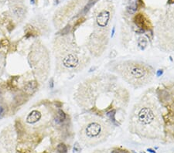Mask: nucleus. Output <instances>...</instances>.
Instances as JSON below:
<instances>
[{"mask_svg":"<svg viewBox=\"0 0 174 153\" xmlns=\"http://www.w3.org/2000/svg\"><path fill=\"white\" fill-rule=\"evenodd\" d=\"M58 118H59L61 121H64L65 119V118H66L65 114H64V112L62 110H59V111H58Z\"/></svg>","mask_w":174,"mask_h":153,"instance_id":"obj_10","label":"nucleus"},{"mask_svg":"<svg viewBox=\"0 0 174 153\" xmlns=\"http://www.w3.org/2000/svg\"><path fill=\"white\" fill-rule=\"evenodd\" d=\"M67 146L64 144L61 143L57 146V152H58V153H67Z\"/></svg>","mask_w":174,"mask_h":153,"instance_id":"obj_9","label":"nucleus"},{"mask_svg":"<svg viewBox=\"0 0 174 153\" xmlns=\"http://www.w3.org/2000/svg\"><path fill=\"white\" fill-rule=\"evenodd\" d=\"M112 71L135 89H139L153 81L155 71L148 64L135 60H124L116 63Z\"/></svg>","mask_w":174,"mask_h":153,"instance_id":"obj_2","label":"nucleus"},{"mask_svg":"<svg viewBox=\"0 0 174 153\" xmlns=\"http://www.w3.org/2000/svg\"><path fill=\"white\" fill-rule=\"evenodd\" d=\"M37 83L36 81H30V82L27 83L26 86L24 87V91L28 94H33L36 91V89L37 88Z\"/></svg>","mask_w":174,"mask_h":153,"instance_id":"obj_8","label":"nucleus"},{"mask_svg":"<svg viewBox=\"0 0 174 153\" xmlns=\"http://www.w3.org/2000/svg\"><path fill=\"white\" fill-rule=\"evenodd\" d=\"M129 132L139 138L157 140L162 137L163 120L157 101L145 94L135 104L129 116Z\"/></svg>","mask_w":174,"mask_h":153,"instance_id":"obj_1","label":"nucleus"},{"mask_svg":"<svg viewBox=\"0 0 174 153\" xmlns=\"http://www.w3.org/2000/svg\"><path fill=\"white\" fill-rule=\"evenodd\" d=\"M57 42L56 55L59 65L67 71H75L84 68L89 58L80 52V49L71 42V39L63 38Z\"/></svg>","mask_w":174,"mask_h":153,"instance_id":"obj_5","label":"nucleus"},{"mask_svg":"<svg viewBox=\"0 0 174 153\" xmlns=\"http://www.w3.org/2000/svg\"><path fill=\"white\" fill-rule=\"evenodd\" d=\"M41 118V114L38 111H33L29 114V115L26 118V121L29 124H34L37 122Z\"/></svg>","mask_w":174,"mask_h":153,"instance_id":"obj_7","label":"nucleus"},{"mask_svg":"<svg viewBox=\"0 0 174 153\" xmlns=\"http://www.w3.org/2000/svg\"><path fill=\"white\" fill-rule=\"evenodd\" d=\"M135 23L136 24L137 26H139V28L142 29H149V21L148 19H146V18L145 17L143 14L142 13H139L137 14L134 18Z\"/></svg>","mask_w":174,"mask_h":153,"instance_id":"obj_6","label":"nucleus"},{"mask_svg":"<svg viewBox=\"0 0 174 153\" xmlns=\"http://www.w3.org/2000/svg\"><path fill=\"white\" fill-rule=\"evenodd\" d=\"M170 1H171V0H169V2H170ZM172 2H173V3H174V0H172Z\"/></svg>","mask_w":174,"mask_h":153,"instance_id":"obj_13","label":"nucleus"},{"mask_svg":"<svg viewBox=\"0 0 174 153\" xmlns=\"http://www.w3.org/2000/svg\"><path fill=\"white\" fill-rule=\"evenodd\" d=\"M113 132L112 124L106 119L93 116L80 131V139L85 145L92 147L107 141Z\"/></svg>","mask_w":174,"mask_h":153,"instance_id":"obj_3","label":"nucleus"},{"mask_svg":"<svg viewBox=\"0 0 174 153\" xmlns=\"http://www.w3.org/2000/svg\"><path fill=\"white\" fill-rule=\"evenodd\" d=\"M92 153H110L109 150L107 148H103V149H98L93 152Z\"/></svg>","mask_w":174,"mask_h":153,"instance_id":"obj_11","label":"nucleus"},{"mask_svg":"<svg viewBox=\"0 0 174 153\" xmlns=\"http://www.w3.org/2000/svg\"><path fill=\"white\" fill-rule=\"evenodd\" d=\"M111 12L108 10H102L95 17V24L93 33L91 34L88 48L94 57H100L107 49L110 35Z\"/></svg>","mask_w":174,"mask_h":153,"instance_id":"obj_4","label":"nucleus"},{"mask_svg":"<svg viewBox=\"0 0 174 153\" xmlns=\"http://www.w3.org/2000/svg\"><path fill=\"white\" fill-rule=\"evenodd\" d=\"M3 111H4V110H3V108L0 105V115H2V114L3 113Z\"/></svg>","mask_w":174,"mask_h":153,"instance_id":"obj_12","label":"nucleus"}]
</instances>
